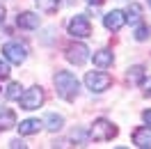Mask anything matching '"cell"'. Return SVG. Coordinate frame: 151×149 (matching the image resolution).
Listing matches in <instances>:
<instances>
[{"mask_svg": "<svg viewBox=\"0 0 151 149\" xmlns=\"http://www.w3.org/2000/svg\"><path fill=\"white\" fill-rule=\"evenodd\" d=\"M85 85L87 90H92V92H105L110 85H112V78L108 74H101V71H89V74L85 76Z\"/></svg>", "mask_w": 151, "mask_h": 149, "instance_id": "obj_3", "label": "cell"}, {"mask_svg": "<svg viewBox=\"0 0 151 149\" xmlns=\"http://www.w3.org/2000/svg\"><path fill=\"white\" fill-rule=\"evenodd\" d=\"M87 57H89V48L85 44H73V46L66 48V60L71 62V64H85Z\"/></svg>", "mask_w": 151, "mask_h": 149, "instance_id": "obj_7", "label": "cell"}, {"mask_svg": "<svg viewBox=\"0 0 151 149\" xmlns=\"http://www.w3.org/2000/svg\"><path fill=\"white\" fill-rule=\"evenodd\" d=\"M149 37H151L149 25H140V28L135 30V39H137V41H144V39H149Z\"/></svg>", "mask_w": 151, "mask_h": 149, "instance_id": "obj_18", "label": "cell"}, {"mask_svg": "<svg viewBox=\"0 0 151 149\" xmlns=\"http://www.w3.org/2000/svg\"><path fill=\"white\" fill-rule=\"evenodd\" d=\"M16 25L25 28V30H35V28H39V16L35 12H23V14H19V19H16Z\"/></svg>", "mask_w": 151, "mask_h": 149, "instance_id": "obj_9", "label": "cell"}, {"mask_svg": "<svg viewBox=\"0 0 151 149\" xmlns=\"http://www.w3.org/2000/svg\"><path fill=\"white\" fill-rule=\"evenodd\" d=\"M142 117H144V122L151 126V108H149V110H144V115H142Z\"/></svg>", "mask_w": 151, "mask_h": 149, "instance_id": "obj_22", "label": "cell"}, {"mask_svg": "<svg viewBox=\"0 0 151 149\" xmlns=\"http://www.w3.org/2000/svg\"><path fill=\"white\" fill-rule=\"evenodd\" d=\"M0 78H9V64L0 60Z\"/></svg>", "mask_w": 151, "mask_h": 149, "instance_id": "obj_20", "label": "cell"}, {"mask_svg": "<svg viewBox=\"0 0 151 149\" xmlns=\"http://www.w3.org/2000/svg\"><path fill=\"white\" fill-rule=\"evenodd\" d=\"M19 103H21L23 110H37L39 106L44 103V92H41V87H30L25 94L19 96Z\"/></svg>", "mask_w": 151, "mask_h": 149, "instance_id": "obj_6", "label": "cell"}, {"mask_svg": "<svg viewBox=\"0 0 151 149\" xmlns=\"http://www.w3.org/2000/svg\"><path fill=\"white\" fill-rule=\"evenodd\" d=\"M87 2H89V5H101L103 0H87Z\"/></svg>", "mask_w": 151, "mask_h": 149, "instance_id": "obj_25", "label": "cell"}, {"mask_svg": "<svg viewBox=\"0 0 151 149\" xmlns=\"http://www.w3.org/2000/svg\"><path fill=\"white\" fill-rule=\"evenodd\" d=\"M16 126V115L7 108H0V131H7Z\"/></svg>", "mask_w": 151, "mask_h": 149, "instance_id": "obj_12", "label": "cell"}, {"mask_svg": "<svg viewBox=\"0 0 151 149\" xmlns=\"http://www.w3.org/2000/svg\"><path fill=\"white\" fill-rule=\"evenodd\" d=\"M62 126H64V117H62V115H55V112H48L46 115V129L48 131L55 133V131H60Z\"/></svg>", "mask_w": 151, "mask_h": 149, "instance_id": "obj_14", "label": "cell"}, {"mask_svg": "<svg viewBox=\"0 0 151 149\" xmlns=\"http://www.w3.org/2000/svg\"><path fill=\"white\" fill-rule=\"evenodd\" d=\"M2 21H5V7L0 5V23H2Z\"/></svg>", "mask_w": 151, "mask_h": 149, "instance_id": "obj_23", "label": "cell"}, {"mask_svg": "<svg viewBox=\"0 0 151 149\" xmlns=\"http://www.w3.org/2000/svg\"><path fill=\"white\" fill-rule=\"evenodd\" d=\"M124 23H126V14L119 12V9H112L110 14L103 16V25L110 30V32H119V30L124 28Z\"/></svg>", "mask_w": 151, "mask_h": 149, "instance_id": "obj_8", "label": "cell"}, {"mask_svg": "<svg viewBox=\"0 0 151 149\" xmlns=\"http://www.w3.org/2000/svg\"><path fill=\"white\" fill-rule=\"evenodd\" d=\"M2 55L7 57L12 64H21V62H25V57H28V48L23 46L21 41H7V44L2 46Z\"/></svg>", "mask_w": 151, "mask_h": 149, "instance_id": "obj_5", "label": "cell"}, {"mask_svg": "<svg viewBox=\"0 0 151 149\" xmlns=\"http://www.w3.org/2000/svg\"><path fill=\"white\" fill-rule=\"evenodd\" d=\"M149 5H151V0H149Z\"/></svg>", "mask_w": 151, "mask_h": 149, "instance_id": "obj_26", "label": "cell"}, {"mask_svg": "<svg viewBox=\"0 0 151 149\" xmlns=\"http://www.w3.org/2000/svg\"><path fill=\"white\" fill-rule=\"evenodd\" d=\"M19 96H21V85L9 83V87H7V99H19Z\"/></svg>", "mask_w": 151, "mask_h": 149, "instance_id": "obj_19", "label": "cell"}, {"mask_svg": "<svg viewBox=\"0 0 151 149\" xmlns=\"http://www.w3.org/2000/svg\"><path fill=\"white\" fill-rule=\"evenodd\" d=\"M16 129H19L21 135H32V133H39L41 122H39V119H25V122H21Z\"/></svg>", "mask_w": 151, "mask_h": 149, "instance_id": "obj_13", "label": "cell"}, {"mask_svg": "<svg viewBox=\"0 0 151 149\" xmlns=\"http://www.w3.org/2000/svg\"><path fill=\"white\" fill-rule=\"evenodd\" d=\"M37 2V7L41 12H46V14H53V12L60 7V0H35Z\"/></svg>", "mask_w": 151, "mask_h": 149, "instance_id": "obj_15", "label": "cell"}, {"mask_svg": "<svg viewBox=\"0 0 151 149\" xmlns=\"http://www.w3.org/2000/svg\"><path fill=\"white\" fill-rule=\"evenodd\" d=\"M69 35L71 37H80V39L92 35V23H89V19L85 14H78V16H73L69 21Z\"/></svg>", "mask_w": 151, "mask_h": 149, "instance_id": "obj_4", "label": "cell"}, {"mask_svg": "<svg viewBox=\"0 0 151 149\" xmlns=\"http://www.w3.org/2000/svg\"><path fill=\"white\" fill-rule=\"evenodd\" d=\"M133 142L137 147H151V126H140L133 133Z\"/></svg>", "mask_w": 151, "mask_h": 149, "instance_id": "obj_10", "label": "cell"}, {"mask_svg": "<svg viewBox=\"0 0 151 149\" xmlns=\"http://www.w3.org/2000/svg\"><path fill=\"white\" fill-rule=\"evenodd\" d=\"M147 94H149V96H151V78H149V80H147Z\"/></svg>", "mask_w": 151, "mask_h": 149, "instance_id": "obj_24", "label": "cell"}, {"mask_svg": "<svg viewBox=\"0 0 151 149\" xmlns=\"http://www.w3.org/2000/svg\"><path fill=\"white\" fill-rule=\"evenodd\" d=\"M140 16H142V7L137 2H133L131 7H128V12H126V21H128V23H137Z\"/></svg>", "mask_w": 151, "mask_h": 149, "instance_id": "obj_16", "label": "cell"}, {"mask_svg": "<svg viewBox=\"0 0 151 149\" xmlns=\"http://www.w3.org/2000/svg\"><path fill=\"white\" fill-rule=\"evenodd\" d=\"M114 135H117V126H112L108 119H96L89 131V140L94 142H105V140H112Z\"/></svg>", "mask_w": 151, "mask_h": 149, "instance_id": "obj_2", "label": "cell"}, {"mask_svg": "<svg viewBox=\"0 0 151 149\" xmlns=\"http://www.w3.org/2000/svg\"><path fill=\"white\" fill-rule=\"evenodd\" d=\"M112 51H96L94 53V64L96 67H101V69H108V67H112Z\"/></svg>", "mask_w": 151, "mask_h": 149, "instance_id": "obj_11", "label": "cell"}, {"mask_svg": "<svg viewBox=\"0 0 151 149\" xmlns=\"http://www.w3.org/2000/svg\"><path fill=\"white\" fill-rule=\"evenodd\" d=\"M53 83H55V90L57 94L66 99V101H71L78 96V90H80V83H78V78H76L71 71H57L55 78H53Z\"/></svg>", "mask_w": 151, "mask_h": 149, "instance_id": "obj_1", "label": "cell"}, {"mask_svg": "<svg viewBox=\"0 0 151 149\" xmlns=\"http://www.w3.org/2000/svg\"><path fill=\"white\" fill-rule=\"evenodd\" d=\"M144 78V67H131L128 69V80L131 83H140Z\"/></svg>", "mask_w": 151, "mask_h": 149, "instance_id": "obj_17", "label": "cell"}, {"mask_svg": "<svg viewBox=\"0 0 151 149\" xmlns=\"http://www.w3.org/2000/svg\"><path fill=\"white\" fill-rule=\"evenodd\" d=\"M9 147H12V149H19V147L23 149V147H25V142H23V140H12V142H9Z\"/></svg>", "mask_w": 151, "mask_h": 149, "instance_id": "obj_21", "label": "cell"}]
</instances>
